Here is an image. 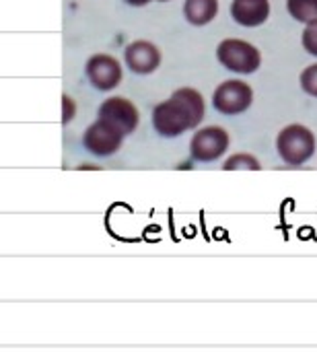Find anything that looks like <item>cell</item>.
Segmentation results:
<instances>
[{
  "instance_id": "6da1fadb",
  "label": "cell",
  "mask_w": 317,
  "mask_h": 352,
  "mask_svg": "<svg viewBox=\"0 0 317 352\" xmlns=\"http://www.w3.org/2000/svg\"><path fill=\"white\" fill-rule=\"evenodd\" d=\"M204 111L206 105L202 95L196 89L184 87L153 109V126L161 136L173 138L188 130H196L204 120Z\"/></svg>"
},
{
  "instance_id": "7a4b0ae2",
  "label": "cell",
  "mask_w": 317,
  "mask_h": 352,
  "mask_svg": "<svg viewBox=\"0 0 317 352\" xmlns=\"http://www.w3.org/2000/svg\"><path fill=\"white\" fill-rule=\"evenodd\" d=\"M276 151L287 165L299 167L316 153V134L303 124H291L276 136Z\"/></svg>"
},
{
  "instance_id": "3957f363",
  "label": "cell",
  "mask_w": 317,
  "mask_h": 352,
  "mask_svg": "<svg viewBox=\"0 0 317 352\" xmlns=\"http://www.w3.org/2000/svg\"><path fill=\"white\" fill-rule=\"evenodd\" d=\"M219 62L237 74H252L260 68L262 56L256 45L243 41V39H223L217 47Z\"/></svg>"
},
{
  "instance_id": "277c9868",
  "label": "cell",
  "mask_w": 317,
  "mask_h": 352,
  "mask_svg": "<svg viewBox=\"0 0 317 352\" xmlns=\"http://www.w3.org/2000/svg\"><path fill=\"white\" fill-rule=\"evenodd\" d=\"M254 103V91L245 80L231 78L221 82L212 93V107L223 116H239Z\"/></svg>"
},
{
  "instance_id": "5b68a950",
  "label": "cell",
  "mask_w": 317,
  "mask_h": 352,
  "mask_svg": "<svg viewBox=\"0 0 317 352\" xmlns=\"http://www.w3.org/2000/svg\"><path fill=\"white\" fill-rule=\"evenodd\" d=\"M124 138L126 134L118 126L97 118V122H93L83 134V146L95 157H111L122 148Z\"/></svg>"
},
{
  "instance_id": "8992f818",
  "label": "cell",
  "mask_w": 317,
  "mask_h": 352,
  "mask_svg": "<svg viewBox=\"0 0 317 352\" xmlns=\"http://www.w3.org/2000/svg\"><path fill=\"white\" fill-rule=\"evenodd\" d=\"M231 146V136L221 126H206L190 140V155L198 163H212L221 159Z\"/></svg>"
},
{
  "instance_id": "52a82bcc",
  "label": "cell",
  "mask_w": 317,
  "mask_h": 352,
  "mask_svg": "<svg viewBox=\"0 0 317 352\" xmlns=\"http://www.w3.org/2000/svg\"><path fill=\"white\" fill-rule=\"evenodd\" d=\"M85 72L97 91H111L122 82V66L109 54H95L87 60Z\"/></svg>"
},
{
  "instance_id": "ba28073f",
  "label": "cell",
  "mask_w": 317,
  "mask_h": 352,
  "mask_svg": "<svg viewBox=\"0 0 317 352\" xmlns=\"http://www.w3.org/2000/svg\"><path fill=\"white\" fill-rule=\"evenodd\" d=\"M97 116L101 120H107L113 126H118L126 136L132 134L138 128V122H140V113H138L136 105L126 97H109V99H105L99 105Z\"/></svg>"
},
{
  "instance_id": "9c48e42d",
  "label": "cell",
  "mask_w": 317,
  "mask_h": 352,
  "mask_svg": "<svg viewBox=\"0 0 317 352\" xmlns=\"http://www.w3.org/2000/svg\"><path fill=\"white\" fill-rule=\"evenodd\" d=\"M124 60L134 74H151L161 66V52L155 43L146 39H138L126 45Z\"/></svg>"
},
{
  "instance_id": "30bf717a",
  "label": "cell",
  "mask_w": 317,
  "mask_h": 352,
  "mask_svg": "<svg viewBox=\"0 0 317 352\" xmlns=\"http://www.w3.org/2000/svg\"><path fill=\"white\" fill-rule=\"evenodd\" d=\"M231 16L243 27H260L270 16V0H233Z\"/></svg>"
},
{
  "instance_id": "8fae6325",
  "label": "cell",
  "mask_w": 317,
  "mask_h": 352,
  "mask_svg": "<svg viewBox=\"0 0 317 352\" xmlns=\"http://www.w3.org/2000/svg\"><path fill=\"white\" fill-rule=\"evenodd\" d=\"M219 14V0H186L184 2V16L188 23L202 27L215 21Z\"/></svg>"
},
{
  "instance_id": "7c38bea8",
  "label": "cell",
  "mask_w": 317,
  "mask_h": 352,
  "mask_svg": "<svg viewBox=\"0 0 317 352\" xmlns=\"http://www.w3.org/2000/svg\"><path fill=\"white\" fill-rule=\"evenodd\" d=\"M289 14L299 23H314L317 21V0H287Z\"/></svg>"
},
{
  "instance_id": "4fadbf2b",
  "label": "cell",
  "mask_w": 317,
  "mask_h": 352,
  "mask_svg": "<svg viewBox=\"0 0 317 352\" xmlns=\"http://www.w3.org/2000/svg\"><path fill=\"white\" fill-rule=\"evenodd\" d=\"M223 169H225V171H260L262 165H260V161H258L254 155L237 153V155L229 157V159L223 163Z\"/></svg>"
},
{
  "instance_id": "5bb4252c",
  "label": "cell",
  "mask_w": 317,
  "mask_h": 352,
  "mask_svg": "<svg viewBox=\"0 0 317 352\" xmlns=\"http://www.w3.org/2000/svg\"><path fill=\"white\" fill-rule=\"evenodd\" d=\"M301 89H303L307 95L317 97V64L307 66V68L301 72Z\"/></svg>"
},
{
  "instance_id": "9a60e30c",
  "label": "cell",
  "mask_w": 317,
  "mask_h": 352,
  "mask_svg": "<svg viewBox=\"0 0 317 352\" xmlns=\"http://www.w3.org/2000/svg\"><path fill=\"white\" fill-rule=\"evenodd\" d=\"M301 43H303L305 52L317 56V21L309 23V25L305 27V31H303V35H301Z\"/></svg>"
},
{
  "instance_id": "2e32d148",
  "label": "cell",
  "mask_w": 317,
  "mask_h": 352,
  "mask_svg": "<svg viewBox=\"0 0 317 352\" xmlns=\"http://www.w3.org/2000/svg\"><path fill=\"white\" fill-rule=\"evenodd\" d=\"M74 113H76V103H74L72 97H68V95L64 93V95H62V124L66 126V124L74 118Z\"/></svg>"
},
{
  "instance_id": "e0dca14e",
  "label": "cell",
  "mask_w": 317,
  "mask_h": 352,
  "mask_svg": "<svg viewBox=\"0 0 317 352\" xmlns=\"http://www.w3.org/2000/svg\"><path fill=\"white\" fill-rule=\"evenodd\" d=\"M149 2L151 0H126V4H130V6H144ZM159 2H169V0H159Z\"/></svg>"
}]
</instances>
